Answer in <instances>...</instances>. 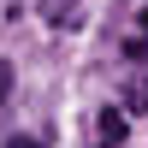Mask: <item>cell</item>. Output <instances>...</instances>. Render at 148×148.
<instances>
[{"mask_svg": "<svg viewBox=\"0 0 148 148\" xmlns=\"http://www.w3.org/2000/svg\"><path fill=\"white\" fill-rule=\"evenodd\" d=\"M6 148H42V142H36V136H12Z\"/></svg>", "mask_w": 148, "mask_h": 148, "instance_id": "5", "label": "cell"}, {"mask_svg": "<svg viewBox=\"0 0 148 148\" xmlns=\"http://www.w3.org/2000/svg\"><path fill=\"white\" fill-rule=\"evenodd\" d=\"M136 36H142V42H148V12H136Z\"/></svg>", "mask_w": 148, "mask_h": 148, "instance_id": "6", "label": "cell"}, {"mask_svg": "<svg viewBox=\"0 0 148 148\" xmlns=\"http://www.w3.org/2000/svg\"><path fill=\"white\" fill-rule=\"evenodd\" d=\"M125 53H130V59H148V42H142V36H130V42H125Z\"/></svg>", "mask_w": 148, "mask_h": 148, "instance_id": "3", "label": "cell"}, {"mask_svg": "<svg viewBox=\"0 0 148 148\" xmlns=\"http://www.w3.org/2000/svg\"><path fill=\"white\" fill-rule=\"evenodd\" d=\"M42 12H47V24H77V18H71L77 0H42Z\"/></svg>", "mask_w": 148, "mask_h": 148, "instance_id": "2", "label": "cell"}, {"mask_svg": "<svg viewBox=\"0 0 148 148\" xmlns=\"http://www.w3.org/2000/svg\"><path fill=\"white\" fill-rule=\"evenodd\" d=\"M6 95H12V65L0 59V101H6Z\"/></svg>", "mask_w": 148, "mask_h": 148, "instance_id": "4", "label": "cell"}, {"mask_svg": "<svg viewBox=\"0 0 148 148\" xmlns=\"http://www.w3.org/2000/svg\"><path fill=\"white\" fill-rule=\"evenodd\" d=\"M125 130H130V125H125V113H113V107H107V113H101V142H113V148H119V142H125Z\"/></svg>", "mask_w": 148, "mask_h": 148, "instance_id": "1", "label": "cell"}]
</instances>
